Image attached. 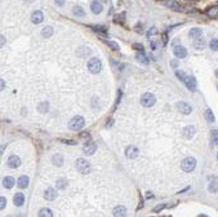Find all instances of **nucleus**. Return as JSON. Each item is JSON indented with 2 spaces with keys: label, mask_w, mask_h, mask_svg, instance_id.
I'll return each mask as SVG.
<instances>
[{
  "label": "nucleus",
  "mask_w": 218,
  "mask_h": 217,
  "mask_svg": "<svg viewBox=\"0 0 218 217\" xmlns=\"http://www.w3.org/2000/svg\"><path fill=\"white\" fill-rule=\"evenodd\" d=\"M2 150H3V147H2V146H0V155H2Z\"/></svg>",
  "instance_id": "54"
},
{
  "label": "nucleus",
  "mask_w": 218,
  "mask_h": 217,
  "mask_svg": "<svg viewBox=\"0 0 218 217\" xmlns=\"http://www.w3.org/2000/svg\"><path fill=\"white\" fill-rule=\"evenodd\" d=\"M44 198H45L47 200H54L56 198H57V191H56L54 189H52V187H49V189L45 190Z\"/></svg>",
  "instance_id": "16"
},
{
  "label": "nucleus",
  "mask_w": 218,
  "mask_h": 217,
  "mask_svg": "<svg viewBox=\"0 0 218 217\" xmlns=\"http://www.w3.org/2000/svg\"><path fill=\"white\" fill-rule=\"evenodd\" d=\"M56 4L58 7H63L65 5V0H56Z\"/></svg>",
  "instance_id": "44"
},
{
  "label": "nucleus",
  "mask_w": 218,
  "mask_h": 217,
  "mask_svg": "<svg viewBox=\"0 0 218 217\" xmlns=\"http://www.w3.org/2000/svg\"><path fill=\"white\" fill-rule=\"evenodd\" d=\"M137 60H138L139 62H142V64H145V65H147V64H148V60H147V57L143 54V52L138 53V54H137Z\"/></svg>",
  "instance_id": "33"
},
{
  "label": "nucleus",
  "mask_w": 218,
  "mask_h": 217,
  "mask_svg": "<svg viewBox=\"0 0 218 217\" xmlns=\"http://www.w3.org/2000/svg\"><path fill=\"white\" fill-rule=\"evenodd\" d=\"M84 124H85V120L83 117H74L70 120L69 127L72 129V131H80V129L84 127Z\"/></svg>",
  "instance_id": "3"
},
{
  "label": "nucleus",
  "mask_w": 218,
  "mask_h": 217,
  "mask_svg": "<svg viewBox=\"0 0 218 217\" xmlns=\"http://www.w3.org/2000/svg\"><path fill=\"white\" fill-rule=\"evenodd\" d=\"M88 70L92 74H98V72L102 70V62L99 58H92L88 62Z\"/></svg>",
  "instance_id": "4"
},
{
  "label": "nucleus",
  "mask_w": 218,
  "mask_h": 217,
  "mask_svg": "<svg viewBox=\"0 0 218 217\" xmlns=\"http://www.w3.org/2000/svg\"><path fill=\"white\" fill-rule=\"evenodd\" d=\"M48 109H49V104H48L47 101H44V102H40L37 105V110L40 113H47Z\"/></svg>",
  "instance_id": "28"
},
{
  "label": "nucleus",
  "mask_w": 218,
  "mask_h": 217,
  "mask_svg": "<svg viewBox=\"0 0 218 217\" xmlns=\"http://www.w3.org/2000/svg\"><path fill=\"white\" fill-rule=\"evenodd\" d=\"M92 27V30H94L97 32H99V34H106L107 32V27L106 26H90Z\"/></svg>",
  "instance_id": "31"
},
{
  "label": "nucleus",
  "mask_w": 218,
  "mask_h": 217,
  "mask_svg": "<svg viewBox=\"0 0 218 217\" xmlns=\"http://www.w3.org/2000/svg\"><path fill=\"white\" fill-rule=\"evenodd\" d=\"M90 9L94 14H99L103 11V7H102V4L99 3V0H94V2H92V4H90Z\"/></svg>",
  "instance_id": "14"
},
{
  "label": "nucleus",
  "mask_w": 218,
  "mask_h": 217,
  "mask_svg": "<svg viewBox=\"0 0 218 217\" xmlns=\"http://www.w3.org/2000/svg\"><path fill=\"white\" fill-rule=\"evenodd\" d=\"M155 102H156V98H155V96L152 93H145V94H142L141 104L145 106V107H151V106L155 105Z\"/></svg>",
  "instance_id": "5"
},
{
  "label": "nucleus",
  "mask_w": 218,
  "mask_h": 217,
  "mask_svg": "<svg viewBox=\"0 0 218 217\" xmlns=\"http://www.w3.org/2000/svg\"><path fill=\"white\" fill-rule=\"evenodd\" d=\"M138 154H139L138 149L135 147V146H133V145L128 146L127 150H125V155H127V158H129V159H135V158L138 156Z\"/></svg>",
  "instance_id": "8"
},
{
  "label": "nucleus",
  "mask_w": 218,
  "mask_h": 217,
  "mask_svg": "<svg viewBox=\"0 0 218 217\" xmlns=\"http://www.w3.org/2000/svg\"><path fill=\"white\" fill-rule=\"evenodd\" d=\"M154 34H156V28H152V30H150V31L147 32V36H151V35H154Z\"/></svg>",
  "instance_id": "47"
},
{
  "label": "nucleus",
  "mask_w": 218,
  "mask_h": 217,
  "mask_svg": "<svg viewBox=\"0 0 218 217\" xmlns=\"http://www.w3.org/2000/svg\"><path fill=\"white\" fill-rule=\"evenodd\" d=\"M105 43L107 44L111 49H114V51H119V44L116 41H112V40H105Z\"/></svg>",
  "instance_id": "32"
},
{
  "label": "nucleus",
  "mask_w": 218,
  "mask_h": 217,
  "mask_svg": "<svg viewBox=\"0 0 218 217\" xmlns=\"http://www.w3.org/2000/svg\"><path fill=\"white\" fill-rule=\"evenodd\" d=\"M25 2H27V3H31V2H34V0H25Z\"/></svg>",
  "instance_id": "53"
},
{
  "label": "nucleus",
  "mask_w": 218,
  "mask_h": 217,
  "mask_svg": "<svg viewBox=\"0 0 218 217\" xmlns=\"http://www.w3.org/2000/svg\"><path fill=\"white\" fill-rule=\"evenodd\" d=\"M52 162H53V164H54L56 167H61L62 164H63V156L61 155V154H54L52 158Z\"/></svg>",
  "instance_id": "21"
},
{
  "label": "nucleus",
  "mask_w": 218,
  "mask_h": 217,
  "mask_svg": "<svg viewBox=\"0 0 218 217\" xmlns=\"http://www.w3.org/2000/svg\"><path fill=\"white\" fill-rule=\"evenodd\" d=\"M75 166H76V169L79 171L80 173H83V175H88V173L90 172V166H89V163L85 160V159L83 158H79L76 160L75 163Z\"/></svg>",
  "instance_id": "2"
},
{
  "label": "nucleus",
  "mask_w": 218,
  "mask_h": 217,
  "mask_svg": "<svg viewBox=\"0 0 218 217\" xmlns=\"http://www.w3.org/2000/svg\"><path fill=\"white\" fill-rule=\"evenodd\" d=\"M195 127H192V125H188V127H186L185 129L182 131V134H183V137L187 138V140H190L194 137V134H195Z\"/></svg>",
  "instance_id": "15"
},
{
  "label": "nucleus",
  "mask_w": 218,
  "mask_h": 217,
  "mask_svg": "<svg viewBox=\"0 0 218 217\" xmlns=\"http://www.w3.org/2000/svg\"><path fill=\"white\" fill-rule=\"evenodd\" d=\"M13 202H14V204H16L17 207H21L23 203H25V196H23L22 192H17V194L14 195V198H13Z\"/></svg>",
  "instance_id": "20"
},
{
  "label": "nucleus",
  "mask_w": 218,
  "mask_h": 217,
  "mask_svg": "<svg viewBox=\"0 0 218 217\" xmlns=\"http://www.w3.org/2000/svg\"><path fill=\"white\" fill-rule=\"evenodd\" d=\"M14 178L11 177V176H7V177H4V180H3V186L5 187V189H12V187L14 186Z\"/></svg>",
  "instance_id": "19"
},
{
  "label": "nucleus",
  "mask_w": 218,
  "mask_h": 217,
  "mask_svg": "<svg viewBox=\"0 0 218 217\" xmlns=\"http://www.w3.org/2000/svg\"><path fill=\"white\" fill-rule=\"evenodd\" d=\"M216 76H217V78H218V69L216 70Z\"/></svg>",
  "instance_id": "52"
},
{
  "label": "nucleus",
  "mask_w": 218,
  "mask_h": 217,
  "mask_svg": "<svg viewBox=\"0 0 218 217\" xmlns=\"http://www.w3.org/2000/svg\"><path fill=\"white\" fill-rule=\"evenodd\" d=\"M152 196H154V195L151 194V192H147V198H148V199H150V198H152Z\"/></svg>",
  "instance_id": "51"
},
{
  "label": "nucleus",
  "mask_w": 218,
  "mask_h": 217,
  "mask_svg": "<svg viewBox=\"0 0 218 217\" xmlns=\"http://www.w3.org/2000/svg\"><path fill=\"white\" fill-rule=\"evenodd\" d=\"M67 184H69V182H67L66 178H58L57 182H56V185H57L58 189H65V187L67 186Z\"/></svg>",
  "instance_id": "30"
},
{
  "label": "nucleus",
  "mask_w": 218,
  "mask_h": 217,
  "mask_svg": "<svg viewBox=\"0 0 218 217\" xmlns=\"http://www.w3.org/2000/svg\"><path fill=\"white\" fill-rule=\"evenodd\" d=\"M217 159H218V154H217Z\"/></svg>",
  "instance_id": "56"
},
{
  "label": "nucleus",
  "mask_w": 218,
  "mask_h": 217,
  "mask_svg": "<svg viewBox=\"0 0 218 217\" xmlns=\"http://www.w3.org/2000/svg\"><path fill=\"white\" fill-rule=\"evenodd\" d=\"M212 137H213V141H214L216 145H218V129H214L212 132Z\"/></svg>",
  "instance_id": "38"
},
{
  "label": "nucleus",
  "mask_w": 218,
  "mask_h": 217,
  "mask_svg": "<svg viewBox=\"0 0 218 217\" xmlns=\"http://www.w3.org/2000/svg\"><path fill=\"white\" fill-rule=\"evenodd\" d=\"M207 14L209 17H216L218 14V7L217 5H213V7H209L207 9Z\"/></svg>",
  "instance_id": "26"
},
{
  "label": "nucleus",
  "mask_w": 218,
  "mask_h": 217,
  "mask_svg": "<svg viewBox=\"0 0 218 217\" xmlns=\"http://www.w3.org/2000/svg\"><path fill=\"white\" fill-rule=\"evenodd\" d=\"M142 207H143V199H142V198H141V196H139V205H138V208H137V211H139V209H141V208H142Z\"/></svg>",
  "instance_id": "46"
},
{
  "label": "nucleus",
  "mask_w": 218,
  "mask_h": 217,
  "mask_svg": "<svg viewBox=\"0 0 218 217\" xmlns=\"http://www.w3.org/2000/svg\"><path fill=\"white\" fill-rule=\"evenodd\" d=\"M41 35L43 38H50L53 35V27L50 26H45V27H43V30H41Z\"/></svg>",
  "instance_id": "25"
},
{
  "label": "nucleus",
  "mask_w": 218,
  "mask_h": 217,
  "mask_svg": "<svg viewBox=\"0 0 218 217\" xmlns=\"http://www.w3.org/2000/svg\"><path fill=\"white\" fill-rule=\"evenodd\" d=\"M83 150H84V153L86 154V155H93V154L97 151V145L93 143V142H88V143H85Z\"/></svg>",
  "instance_id": "13"
},
{
  "label": "nucleus",
  "mask_w": 218,
  "mask_h": 217,
  "mask_svg": "<svg viewBox=\"0 0 218 217\" xmlns=\"http://www.w3.org/2000/svg\"><path fill=\"white\" fill-rule=\"evenodd\" d=\"M79 137L80 138H90V134L88 133V132H81V133H79Z\"/></svg>",
  "instance_id": "41"
},
{
  "label": "nucleus",
  "mask_w": 218,
  "mask_h": 217,
  "mask_svg": "<svg viewBox=\"0 0 218 217\" xmlns=\"http://www.w3.org/2000/svg\"><path fill=\"white\" fill-rule=\"evenodd\" d=\"M209 45L213 51H218V39H212L210 43H209Z\"/></svg>",
  "instance_id": "36"
},
{
  "label": "nucleus",
  "mask_w": 218,
  "mask_h": 217,
  "mask_svg": "<svg viewBox=\"0 0 218 217\" xmlns=\"http://www.w3.org/2000/svg\"><path fill=\"white\" fill-rule=\"evenodd\" d=\"M31 21H32V23H35V25L41 23L43 21H44V14H43V12L35 11V12L31 14Z\"/></svg>",
  "instance_id": "9"
},
{
  "label": "nucleus",
  "mask_w": 218,
  "mask_h": 217,
  "mask_svg": "<svg viewBox=\"0 0 218 217\" xmlns=\"http://www.w3.org/2000/svg\"><path fill=\"white\" fill-rule=\"evenodd\" d=\"M164 4H165L168 8H171V9H173V11H176V12H182L183 11L182 7L180 5V3L176 2V0H167Z\"/></svg>",
  "instance_id": "11"
},
{
  "label": "nucleus",
  "mask_w": 218,
  "mask_h": 217,
  "mask_svg": "<svg viewBox=\"0 0 218 217\" xmlns=\"http://www.w3.org/2000/svg\"><path fill=\"white\" fill-rule=\"evenodd\" d=\"M133 48L135 51H141V52H143V45L142 44H139V43H134L133 44Z\"/></svg>",
  "instance_id": "40"
},
{
  "label": "nucleus",
  "mask_w": 218,
  "mask_h": 217,
  "mask_svg": "<svg viewBox=\"0 0 218 217\" xmlns=\"http://www.w3.org/2000/svg\"><path fill=\"white\" fill-rule=\"evenodd\" d=\"M163 39H164V44H167V41H168V36H167V34H164Z\"/></svg>",
  "instance_id": "48"
},
{
  "label": "nucleus",
  "mask_w": 218,
  "mask_h": 217,
  "mask_svg": "<svg viewBox=\"0 0 218 217\" xmlns=\"http://www.w3.org/2000/svg\"><path fill=\"white\" fill-rule=\"evenodd\" d=\"M5 43H7V39L3 35H0V48H3L4 45H5Z\"/></svg>",
  "instance_id": "42"
},
{
  "label": "nucleus",
  "mask_w": 218,
  "mask_h": 217,
  "mask_svg": "<svg viewBox=\"0 0 218 217\" xmlns=\"http://www.w3.org/2000/svg\"><path fill=\"white\" fill-rule=\"evenodd\" d=\"M28 177L27 176H21L18 178V181H17V185H18V187L19 189H26V187L28 186Z\"/></svg>",
  "instance_id": "18"
},
{
  "label": "nucleus",
  "mask_w": 218,
  "mask_h": 217,
  "mask_svg": "<svg viewBox=\"0 0 218 217\" xmlns=\"http://www.w3.org/2000/svg\"><path fill=\"white\" fill-rule=\"evenodd\" d=\"M183 83L186 84V87L190 90H195L196 89V79L194 78V76H186V79Z\"/></svg>",
  "instance_id": "12"
},
{
  "label": "nucleus",
  "mask_w": 218,
  "mask_h": 217,
  "mask_svg": "<svg viewBox=\"0 0 218 217\" xmlns=\"http://www.w3.org/2000/svg\"><path fill=\"white\" fill-rule=\"evenodd\" d=\"M61 141L67 145H76V141H72V140H61Z\"/></svg>",
  "instance_id": "43"
},
{
  "label": "nucleus",
  "mask_w": 218,
  "mask_h": 217,
  "mask_svg": "<svg viewBox=\"0 0 218 217\" xmlns=\"http://www.w3.org/2000/svg\"><path fill=\"white\" fill-rule=\"evenodd\" d=\"M7 205V199L4 196H0V211H3Z\"/></svg>",
  "instance_id": "37"
},
{
  "label": "nucleus",
  "mask_w": 218,
  "mask_h": 217,
  "mask_svg": "<svg viewBox=\"0 0 218 217\" xmlns=\"http://www.w3.org/2000/svg\"><path fill=\"white\" fill-rule=\"evenodd\" d=\"M101 2H102V3H106V2H107V0H101Z\"/></svg>",
  "instance_id": "55"
},
{
  "label": "nucleus",
  "mask_w": 218,
  "mask_h": 217,
  "mask_svg": "<svg viewBox=\"0 0 218 217\" xmlns=\"http://www.w3.org/2000/svg\"><path fill=\"white\" fill-rule=\"evenodd\" d=\"M204 117H205V119H207L209 123L214 122V114H213V111H212L210 109H207V110H205V113H204Z\"/></svg>",
  "instance_id": "27"
},
{
  "label": "nucleus",
  "mask_w": 218,
  "mask_h": 217,
  "mask_svg": "<svg viewBox=\"0 0 218 217\" xmlns=\"http://www.w3.org/2000/svg\"><path fill=\"white\" fill-rule=\"evenodd\" d=\"M37 215H39V217H52L53 212L48 208H43V209H40V212H39Z\"/></svg>",
  "instance_id": "29"
},
{
  "label": "nucleus",
  "mask_w": 218,
  "mask_h": 217,
  "mask_svg": "<svg viewBox=\"0 0 218 217\" xmlns=\"http://www.w3.org/2000/svg\"><path fill=\"white\" fill-rule=\"evenodd\" d=\"M165 207H167L165 204H159V205H156V207H155V208H154V212H155V213H158V212L163 211L164 208H165Z\"/></svg>",
  "instance_id": "39"
},
{
  "label": "nucleus",
  "mask_w": 218,
  "mask_h": 217,
  "mask_svg": "<svg viewBox=\"0 0 218 217\" xmlns=\"http://www.w3.org/2000/svg\"><path fill=\"white\" fill-rule=\"evenodd\" d=\"M201 34H203V30H201V28L195 27V28H191L190 32H188V35H190V38H192V39H196V38L201 36Z\"/></svg>",
  "instance_id": "23"
},
{
  "label": "nucleus",
  "mask_w": 218,
  "mask_h": 217,
  "mask_svg": "<svg viewBox=\"0 0 218 217\" xmlns=\"http://www.w3.org/2000/svg\"><path fill=\"white\" fill-rule=\"evenodd\" d=\"M112 215L115 217H124L125 215H127V209H125V207H123V205H118L112 211Z\"/></svg>",
  "instance_id": "17"
},
{
  "label": "nucleus",
  "mask_w": 218,
  "mask_h": 217,
  "mask_svg": "<svg viewBox=\"0 0 218 217\" xmlns=\"http://www.w3.org/2000/svg\"><path fill=\"white\" fill-rule=\"evenodd\" d=\"M176 76H177V78L180 79L181 81H185V79H186L187 75H186L183 71H178V70H177V71H176Z\"/></svg>",
  "instance_id": "35"
},
{
  "label": "nucleus",
  "mask_w": 218,
  "mask_h": 217,
  "mask_svg": "<svg viewBox=\"0 0 218 217\" xmlns=\"http://www.w3.org/2000/svg\"><path fill=\"white\" fill-rule=\"evenodd\" d=\"M205 44H207L205 40L203 39V38H200V36H199V38H196L195 41H194V47H195L196 49H199V51H200V49H204V48H205Z\"/></svg>",
  "instance_id": "22"
},
{
  "label": "nucleus",
  "mask_w": 218,
  "mask_h": 217,
  "mask_svg": "<svg viewBox=\"0 0 218 217\" xmlns=\"http://www.w3.org/2000/svg\"><path fill=\"white\" fill-rule=\"evenodd\" d=\"M195 167H196V160H195L194 158H191V156L183 159L182 163H181L182 171H183V172H187V173L192 172L194 169H195Z\"/></svg>",
  "instance_id": "1"
},
{
  "label": "nucleus",
  "mask_w": 218,
  "mask_h": 217,
  "mask_svg": "<svg viewBox=\"0 0 218 217\" xmlns=\"http://www.w3.org/2000/svg\"><path fill=\"white\" fill-rule=\"evenodd\" d=\"M114 124V122H112V119H111V122H109L107 124H106V128H109V127H111V125Z\"/></svg>",
  "instance_id": "49"
},
{
  "label": "nucleus",
  "mask_w": 218,
  "mask_h": 217,
  "mask_svg": "<svg viewBox=\"0 0 218 217\" xmlns=\"http://www.w3.org/2000/svg\"><path fill=\"white\" fill-rule=\"evenodd\" d=\"M72 13H74V16H76V17H84L85 16L84 9L81 7H79V5H75L74 8H72Z\"/></svg>",
  "instance_id": "24"
},
{
  "label": "nucleus",
  "mask_w": 218,
  "mask_h": 217,
  "mask_svg": "<svg viewBox=\"0 0 218 217\" xmlns=\"http://www.w3.org/2000/svg\"><path fill=\"white\" fill-rule=\"evenodd\" d=\"M173 53H174V56L178 57V58H185V57L187 56V49L185 47H182V45H176L174 47V49H173Z\"/></svg>",
  "instance_id": "6"
},
{
  "label": "nucleus",
  "mask_w": 218,
  "mask_h": 217,
  "mask_svg": "<svg viewBox=\"0 0 218 217\" xmlns=\"http://www.w3.org/2000/svg\"><path fill=\"white\" fill-rule=\"evenodd\" d=\"M177 65H178V64H177V61H173V62H172V66H174V67H176Z\"/></svg>",
  "instance_id": "50"
},
{
  "label": "nucleus",
  "mask_w": 218,
  "mask_h": 217,
  "mask_svg": "<svg viewBox=\"0 0 218 217\" xmlns=\"http://www.w3.org/2000/svg\"><path fill=\"white\" fill-rule=\"evenodd\" d=\"M177 110L180 113H182V114H186V115H188V114H191V111H192V107L188 104H186V102H178L177 104Z\"/></svg>",
  "instance_id": "7"
},
{
  "label": "nucleus",
  "mask_w": 218,
  "mask_h": 217,
  "mask_svg": "<svg viewBox=\"0 0 218 217\" xmlns=\"http://www.w3.org/2000/svg\"><path fill=\"white\" fill-rule=\"evenodd\" d=\"M21 164V159L17 155H11L8 158V167L9 168H18Z\"/></svg>",
  "instance_id": "10"
},
{
  "label": "nucleus",
  "mask_w": 218,
  "mask_h": 217,
  "mask_svg": "<svg viewBox=\"0 0 218 217\" xmlns=\"http://www.w3.org/2000/svg\"><path fill=\"white\" fill-rule=\"evenodd\" d=\"M4 88H5V81L3 79H0V90H3Z\"/></svg>",
  "instance_id": "45"
},
{
  "label": "nucleus",
  "mask_w": 218,
  "mask_h": 217,
  "mask_svg": "<svg viewBox=\"0 0 218 217\" xmlns=\"http://www.w3.org/2000/svg\"><path fill=\"white\" fill-rule=\"evenodd\" d=\"M218 189V185H217V182H210L209 186H208V190H209V192H216Z\"/></svg>",
  "instance_id": "34"
}]
</instances>
